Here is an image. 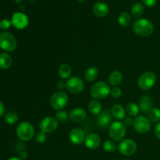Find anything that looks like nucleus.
<instances>
[{
    "label": "nucleus",
    "mask_w": 160,
    "mask_h": 160,
    "mask_svg": "<svg viewBox=\"0 0 160 160\" xmlns=\"http://www.w3.org/2000/svg\"><path fill=\"white\" fill-rule=\"evenodd\" d=\"M133 30L139 37L145 38L151 35L154 31V25L150 20L141 18L136 20L133 25Z\"/></svg>",
    "instance_id": "nucleus-1"
},
{
    "label": "nucleus",
    "mask_w": 160,
    "mask_h": 160,
    "mask_svg": "<svg viewBox=\"0 0 160 160\" xmlns=\"http://www.w3.org/2000/svg\"><path fill=\"white\" fill-rule=\"evenodd\" d=\"M111 88L104 81H98L92 86L90 94L94 99L101 100L107 98L110 95Z\"/></svg>",
    "instance_id": "nucleus-2"
},
{
    "label": "nucleus",
    "mask_w": 160,
    "mask_h": 160,
    "mask_svg": "<svg viewBox=\"0 0 160 160\" xmlns=\"http://www.w3.org/2000/svg\"><path fill=\"white\" fill-rule=\"evenodd\" d=\"M17 137L23 142H28L34 137V128L29 122H22L17 126Z\"/></svg>",
    "instance_id": "nucleus-3"
},
{
    "label": "nucleus",
    "mask_w": 160,
    "mask_h": 160,
    "mask_svg": "<svg viewBox=\"0 0 160 160\" xmlns=\"http://www.w3.org/2000/svg\"><path fill=\"white\" fill-rule=\"evenodd\" d=\"M109 135L113 142L123 140L126 135V126L121 121L113 122L109 127Z\"/></svg>",
    "instance_id": "nucleus-4"
},
{
    "label": "nucleus",
    "mask_w": 160,
    "mask_h": 160,
    "mask_svg": "<svg viewBox=\"0 0 160 160\" xmlns=\"http://www.w3.org/2000/svg\"><path fill=\"white\" fill-rule=\"evenodd\" d=\"M17 45V39L13 34L7 31L0 34V48L5 52H11L16 49Z\"/></svg>",
    "instance_id": "nucleus-5"
},
{
    "label": "nucleus",
    "mask_w": 160,
    "mask_h": 160,
    "mask_svg": "<svg viewBox=\"0 0 160 160\" xmlns=\"http://www.w3.org/2000/svg\"><path fill=\"white\" fill-rule=\"evenodd\" d=\"M69 101L68 95L65 92H56L50 98V105L55 110H62L66 107Z\"/></svg>",
    "instance_id": "nucleus-6"
},
{
    "label": "nucleus",
    "mask_w": 160,
    "mask_h": 160,
    "mask_svg": "<svg viewBox=\"0 0 160 160\" xmlns=\"http://www.w3.org/2000/svg\"><path fill=\"white\" fill-rule=\"evenodd\" d=\"M156 81H157L156 75L153 72L147 71L139 77L138 84L142 90L148 91L156 84Z\"/></svg>",
    "instance_id": "nucleus-7"
},
{
    "label": "nucleus",
    "mask_w": 160,
    "mask_h": 160,
    "mask_svg": "<svg viewBox=\"0 0 160 160\" xmlns=\"http://www.w3.org/2000/svg\"><path fill=\"white\" fill-rule=\"evenodd\" d=\"M137 143L132 139H123L118 145V151L122 155L130 156L134 155L137 151Z\"/></svg>",
    "instance_id": "nucleus-8"
},
{
    "label": "nucleus",
    "mask_w": 160,
    "mask_h": 160,
    "mask_svg": "<svg viewBox=\"0 0 160 160\" xmlns=\"http://www.w3.org/2000/svg\"><path fill=\"white\" fill-rule=\"evenodd\" d=\"M67 89L70 93L78 95L81 93L84 88V83L79 77H72L66 82Z\"/></svg>",
    "instance_id": "nucleus-9"
},
{
    "label": "nucleus",
    "mask_w": 160,
    "mask_h": 160,
    "mask_svg": "<svg viewBox=\"0 0 160 160\" xmlns=\"http://www.w3.org/2000/svg\"><path fill=\"white\" fill-rule=\"evenodd\" d=\"M59 125V122L54 117H46L42 119L40 122L39 128L40 131L45 134H51L56 131Z\"/></svg>",
    "instance_id": "nucleus-10"
},
{
    "label": "nucleus",
    "mask_w": 160,
    "mask_h": 160,
    "mask_svg": "<svg viewBox=\"0 0 160 160\" xmlns=\"http://www.w3.org/2000/svg\"><path fill=\"white\" fill-rule=\"evenodd\" d=\"M134 128L138 133L145 134L151 129V121L145 116H138L134 120Z\"/></svg>",
    "instance_id": "nucleus-11"
},
{
    "label": "nucleus",
    "mask_w": 160,
    "mask_h": 160,
    "mask_svg": "<svg viewBox=\"0 0 160 160\" xmlns=\"http://www.w3.org/2000/svg\"><path fill=\"white\" fill-rule=\"evenodd\" d=\"M11 23H12V25L14 28L19 30H22L28 27V23H29V20H28V17L24 13L17 12L12 16Z\"/></svg>",
    "instance_id": "nucleus-12"
},
{
    "label": "nucleus",
    "mask_w": 160,
    "mask_h": 160,
    "mask_svg": "<svg viewBox=\"0 0 160 160\" xmlns=\"http://www.w3.org/2000/svg\"><path fill=\"white\" fill-rule=\"evenodd\" d=\"M111 121H112V113L109 109L102 111L96 119L97 124L102 129H106L110 126Z\"/></svg>",
    "instance_id": "nucleus-13"
},
{
    "label": "nucleus",
    "mask_w": 160,
    "mask_h": 160,
    "mask_svg": "<svg viewBox=\"0 0 160 160\" xmlns=\"http://www.w3.org/2000/svg\"><path fill=\"white\" fill-rule=\"evenodd\" d=\"M69 138H70V140L72 143L77 145H80L84 142L86 138V135L85 133L84 132V131L82 129L75 128H73L70 131V134H69Z\"/></svg>",
    "instance_id": "nucleus-14"
},
{
    "label": "nucleus",
    "mask_w": 160,
    "mask_h": 160,
    "mask_svg": "<svg viewBox=\"0 0 160 160\" xmlns=\"http://www.w3.org/2000/svg\"><path fill=\"white\" fill-rule=\"evenodd\" d=\"M87 117V112L82 108H75L69 113V119L74 123H81Z\"/></svg>",
    "instance_id": "nucleus-15"
},
{
    "label": "nucleus",
    "mask_w": 160,
    "mask_h": 160,
    "mask_svg": "<svg viewBox=\"0 0 160 160\" xmlns=\"http://www.w3.org/2000/svg\"><path fill=\"white\" fill-rule=\"evenodd\" d=\"M84 144L88 148L95 150L99 147L100 144H101V139L98 134L92 133V134H89L88 135L86 136Z\"/></svg>",
    "instance_id": "nucleus-16"
},
{
    "label": "nucleus",
    "mask_w": 160,
    "mask_h": 160,
    "mask_svg": "<svg viewBox=\"0 0 160 160\" xmlns=\"http://www.w3.org/2000/svg\"><path fill=\"white\" fill-rule=\"evenodd\" d=\"M139 109L143 112H148L152 109V99L149 95H142L139 100Z\"/></svg>",
    "instance_id": "nucleus-17"
},
{
    "label": "nucleus",
    "mask_w": 160,
    "mask_h": 160,
    "mask_svg": "<svg viewBox=\"0 0 160 160\" xmlns=\"http://www.w3.org/2000/svg\"><path fill=\"white\" fill-rule=\"evenodd\" d=\"M93 12L98 17H105L109 12V7L104 2H96L93 6Z\"/></svg>",
    "instance_id": "nucleus-18"
},
{
    "label": "nucleus",
    "mask_w": 160,
    "mask_h": 160,
    "mask_svg": "<svg viewBox=\"0 0 160 160\" xmlns=\"http://www.w3.org/2000/svg\"><path fill=\"white\" fill-rule=\"evenodd\" d=\"M112 116L118 120H124L126 117V109L120 104H115L111 109Z\"/></svg>",
    "instance_id": "nucleus-19"
},
{
    "label": "nucleus",
    "mask_w": 160,
    "mask_h": 160,
    "mask_svg": "<svg viewBox=\"0 0 160 160\" xmlns=\"http://www.w3.org/2000/svg\"><path fill=\"white\" fill-rule=\"evenodd\" d=\"M123 78V77L121 72L118 71V70H115V71H112L109 74L108 81H109L110 85L113 86V87H117V86L120 85L122 83Z\"/></svg>",
    "instance_id": "nucleus-20"
},
{
    "label": "nucleus",
    "mask_w": 160,
    "mask_h": 160,
    "mask_svg": "<svg viewBox=\"0 0 160 160\" xmlns=\"http://www.w3.org/2000/svg\"><path fill=\"white\" fill-rule=\"evenodd\" d=\"M12 59L7 52L0 53V68L7 70L12 66Z\"/></svg>",
    "instance_id": "nucleus-21"
},
{
    "label": "nucleus",
    "mask_w": 160,
    "mask_h": 160,
    "mask_svg": "<svg viewBox=\"0 0 160 160\" xmlns=\"http://www.w3.org/2000/svg\"><path fill=\"white\" fill-rule=\"evenodd\" d=\"M98 73H99V71L97 67H90L86 70L84 73V78L88 82H93L98 78Z\"/></svg>",
    "instance_id": "nucleus-22"
},
{
    "label": "nucleus",
    "mask_w": 160,
    "mask_h": 160,
    "mask_svg": "<svg viewBox=\"0 0 160 160\" xmlns=\"http://www.w3.org/2000/svg\"><path fill=\"white\" fill-rule=\"evenodd\" d=\"M102 104L99 100L92 99L88 104V110L92 114L98 116L102 112Z\"/></svg>",
    "instance_id": "nucleus-23"
},
{
    "label": "nucleus",
    "mask_w": 160,
    "mask_h": 160,
    "mask_svg": "<svg viewBox=\"0 0 160 160\" xmlns=\"http://www.w3.org/2000/svg\"><path fill=\"white\" fill-rule=\"evenodd\" d=\"M72 73V68L70 65L63 63L59 67V75L62 79H67Z\"/></svg>",
    "instance_id": "nucleus-24"
},
{
    "label": "nucleus",
    "mask_w": 160,
    "mask_h": 160,
    "mask_svg": "<svg viewBox=\"0 0 160 160\" xmlns=\"http://www.w3.org/2000/svg\"><path fill=\"white\" fill-rule=\"evenodd\" d=\"M131 22V14L128 12H122L118 17V23L122 27H128Z\"/></svg>",
    "instance_id": "nucleus-25"
},
{
    "label": "nucleus",
    "mask_w": 160,
    "mask_h": 160,
    "mask_svg": "<svg viewBox=\"0 0 160 160\" xmlns=\"http://www.w3.org/2000/svg\"><path fill=\"white\" fill-rule=\"evenodd\" d=\"M139 106L134 102L128 103L126 107V112L131 117H137L139 113Z\"/></svg>",
    "instance_id": "nucleus-26"
},
{
    "label": "nucleus",
    "mask_w": 160,
    "mask_h": 160,
    "mask_svg": "<svg viewBox=\"0 0 160 160\" xmlns=\"http://www.w3.org/2000/svg\"><path fill=\"white\" fill-rule=\"evenodd\" d=\"M148 118L149 119L150 121L154 122V123L160 122V109H159V108H152L148 112Z\"/></svg>",
    "instance_id": "nucleus-27"
},
{
    "label": "nucleus",
    "mask_w": 160,
    "mask_h": 160,
    "mask_svg": "<svg viewBox=\"0 0 160 160\" xmlns=\"http://www.w3.org/2000/svg\"><path fill=\"white\" fill-rule=\"evenodd\" d=\"M144 12L143 5L140 2H136L133 5L131 8V13L136 18H139L142 16Z\"/></svg>",
    "instance_id": "nucleus-28"
},
{
    "label": "nucleus",
    "mask_w": 160,
    "mask_h": 160,
    "mask_svg": "<svg viewBox=\"0 0 160 160\" xmlns=\"http://www.w3.org/2000/svg\"><path fill=\"white\" fill-rule=\"evenodd\" d=\"M4 120L8 124H15L17 123L19 120V116L17 112H8L5 115Z\"/></svg>",
    "instance_id": "nucleus-29"
},
{
    "label": "nucleus",
    "mask_w": 160,
    "mask_h": 160,
    "mask_svg": "<svg viewBox=\"0 0 160 160\" xmlns=\"http://www.w3.org/2000/svg\"><path fill=\"white\" fill-rule=\"evenodd\" d=\"M103 149L107 152H114L117 151V147L112 140H106L103 143Z\"/></svg>",
    "instance_id": "nucleus-30"
},
{
    "label": "nucleus",
    "mask_w": 160,
    "mask_h": 160,
    "mask_svg": "<svg viewBox=\"0 0 160 160\" xmlns=\"http://www.w3.org/2000/svg\"><path fill=\"white\" fill-rule=\"evenodd\" d=\"M55 117H56V120H58V122H60V123H66V122L68 120L69 116L66 111L59 110L56 112Z\"/></svg>",
    "instance_id": "nucleus-31"
},
{
    "label": "nucleus",
    "mask_w": 160,
    "mask_h": 160,
    "mask_svg": "<svg viewBox=\"0 0 160 160\" xmlns=\"http://www.w3.org/2000/svg\"><path fill=\"white\" fill-rule=\"evenodd\" d=\"M46 139H47L46 134L44 132H42V131H39V132H38L37 134L35 135L36 142H38V143H40V144L45 142Z\"/></svg>",
    "instance_id": "nucleus-32"
},
{
    "label": "nucleus",
    "mask_w": 160,
    "mask_h": 160,
    "mask_svg": "<svg viewBox=\"0 0 160 160\" xmlns=\"http://www.w3.org/2000/svg\"><path fill=\"white\" fill-rule=\"evenodd\" d=\"M110 95L111 96L115 98H120L122 95V90L119 87H113L112 88H111Z\"/></svg>",
    "instance_id": "nucleus-33"
},
{
    "label": "nucleus",
    "mask_w": 160,
    "mask_h": 160,
    "mask_svg": "<svg viewBox=\"0 0 160 160\" xmlns=\"http://www.w3.org/2000/svg\"><path fill=\"white\" fill-rule=\"evenodd\" d=\"M11 25H12V23H11L10 20H7V19H4V20L0 21V28L2 30L9 29Z\"/></svg>",
    "instance_id": "nucleus-34"
},
{
    "label": "nucleus",
    "mask_w": 160,
    "mask_h": 160,
    "mask_svg": "<svg viewBox=\"0 0 160 160\" xmlns=\"http://www.w3.org/2000/svg\"><path fill=\"white\" fill-rule=\"evenodd\" d=\"M144 2V4L145 5L148 7H152L155 5L156 4V2L157 0H142Z\"/></svg>",
    "instance_id": "nucleus-35"
},
{
    "label": "nucleus",
    "mask_w": 160,
    "mask_h": 160,
    "mask_svg": "<svg viewBox=\"0 0 160 160\" xmlns=\"http://www.w3.org/2000/svg\"><path fill=\"white\" fill-rule=\"evenodd\" d=\"M123 124L125 125L126 127H129L131 126V125H132L133 123H134V120H132V118L131 117H125L124 120H123Z\"/></svg>",
    "instance_id": "nucleus-36"
},
{
    "label": "nucleus",
    "mask_w": 160,
    "mask_h": 160,
    "mask_svg": "<svg viewBox=\"0 0 160 160\" xmlns=\"http://www.w3.org/2000/svg\"><path fill=\"white\" fill-rule=\"evenodd\" d=\"M155 135L158 139H160V122L156 125L155 128Z\"/></svg>",
    "instance_id": "nucleus-37"
},
{
    "label": "nucleus",
    "mask_w": 160,
    "mask_h": 160,
    "mask_svg": "<svg viewBox=\"0 0 160 160\" xmlns=\"http://www.w3.org/2000/svg\"><path fill=\"white\" fill-rule=\"evenodd\" d=\"M56 85H57V88L59 90H62V89H64L65 88H67V84H66V82H64L63 81H58Z\"/></svg>",
    "instance_id": "nucleus-38"
},
{
    "label": "nucleus",
    "mask_w": 160,
    "mask_h": 160,
    "mask_svg": "<svg viewBox=\"0 0 160 160\" xmlns=\"http://www.w3.org/2000/svg\"><path fill=\"white\" fill-rule=\"evenodd\" d=\"M5 111H6V109H5L4 105H3V103L0 101V117H2L4 115Z\"/></svg>",
    "instance_id": "nucleus-39"
},
{
    "label": "nucleus",
    "mask_w": 160,
    "mask_h": 160,
    "mask_svg": "<svg viewBox=\"0 0 160 160\" xmlns=\"http://www.w3.org/2000/svg\"><path fill=\"white\" fill-rule=\"evenodd\" d=\"M27 156H28V154H27L26 152H22L20 153V159H26Z\"/></svg>",
    "instance_id": "nucleus-40"
},
{
    "label": "nucleus",
    "mask_w": 160,
    "mask_h": 160,
    "mask_svg": "<svg viewBox=\"0 0 160 160\" xmlns=\"http://www.w3.org/2000/svg\"><path fill=\"white\" fill-rule=\"evenodd\" d=\"M7 160H22L20 158H17V157H12V158H9Z\"/></svg>",
    "instance_id": "nucleus-41"
},
{
    "label": "nucleus",
    "mask_w": 160,
    "mask_h": 160,
    "mask_svg": "<svg viewBox=\"0 0 160 160\" xmlns=\"http://www.w3.org/2000/svg\"><path fill=\"white\" fill-rule=\"evenodd\" d=\"M14 1H15L16 2H21L22 0H14Z\"/></svg>",
    "instance_id": "nucleus-42"
},
{
    "label": "nucleus",
    "mask_w": 160,
    "mask_h": 160,
    "mask_svg": "<svg viewBox=\"0 0 160 160\" xmlns=\"http://www.w3.org/2000/svg\"><path fill=\"white\" fill-rule=\"evenodd\" d=\"M78 2H84L85 0H78Z\"/></svg>",
    "instance_id": "nucleus-43"
},
{
    "label": "nucleus",
    "mask_w": 160,
    "mask_h": 160,
    "mask_svg": "<svg viewBox=\"0 0 160 160\" xmlns=\"http://www.w3.org/2000/svg\"><path fill=\"white\" fill-rule=\"evenodd\" d=\"M122 160H128V159H122Z\"/></svg>",
    "instance_id": "nucleus-44"
},
{
    "label": "nucleus",
    "mask_w": 160,
    "mask_h": 160,
    "mask_svg": "<svg viewBox=\"0 0 160 160\" xmlns=\"http://www.w3.org/2000/svg\"><path fill=\"white\" fill-rule=\"evenodd\" d=\"M0 31H1V28H0Z\"/></svg>",
    "instance_id": "nucleus-45"
}]
</instances>
